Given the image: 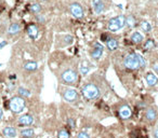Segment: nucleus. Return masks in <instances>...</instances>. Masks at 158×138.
I'll return each mask as SVG.
<instances>
[{"label": "nucleus", "instance_id": "obj_1", "mask_svg": "<svg viewBox=\"0 0 158 138\" xmlns=\"http://www.w3.org/2000/svg\"><path fill=\"white\" fill-rule=\"evenodd\" d=\"M124 65H125L126 68L131 69V70H135V69L140 68V67L143 68L145 66V60H144V58L140 54L132 53V54H128L125 57Z\"/></svg>", "mask_w": 158, "mask_h": 138}, {"label": "nucleus", "instance_id": "obj_2", "mask_svg": "<svg viewBox=\"0 0 158 138\" xmlns=\"http://www.w3.org/2000/svg\"><path fill=\"white\" fill-rule=\"evenodd\" d=\"M25 99L21 96H14L10 99L9 102V106H10V109L13 113H20L22 112L23 110L25 109Z\"/></svg>", "mask_w": 158, "mask_h": 138}, {"label": "nucleus", "instance_id": "obj_3", "mask_svg": "<svg viewBox=\"0 0 158 138\" xmlns=\"http://www.w3.org/2000/svg\"><path fill=\"white\" fill-rule=\"evenodd\" d=\"M101 91L95 84L89 83L82 88V95L87 98V99H95L100 96Z\"/></svg>", "mask_w": 158, "mask_h": 138}, {"label": "nucleus", "instance_id": "obj_4", "mask_svg": "<svg viewBox=\"0 0 158 138\" xmlns=\"http://www.w3.org/2000/svg\"><path fill=\"white\" fill-rule=\"evenodd\" d=\"M126 25V16L125 15H118V16L112 19L108 22V29L110 31H118Z\"/></svg>", "mask_w": 158, "mask_h": 138}, {"label": "nucleus", "instance_id": "obj_5", "mask_svg": "<svg viewBox=\"0 0 158 138\" xmlns=\"http://www.w3.org/2000/svg\"><path fill=\"white\" fill-rule=\"evenodd\" d=\"M77 72L75 71L74 69H66L62 72L61 74V80L63 83L68 84V85H73L76 83L77 81Z\"/></svg>", "mask_w": 158, "mask_h": 138}, {"label": "nucleus", "instance_id": "obj_6", "mask_svg": "<svg viewBox=\"0 0 158 138\" xmlns=\"http://www.w3.org/2000/svg\"><path fill=\"white\" fill-rule=\"evenodd\" d=\"M62 95L63 98L68 102H75L78 99V93L74 88H64L62 91Z\"/></svg>", "mask_w": 158, "mask_h": 138}, {"label": "nucleus", "instance_id": "obj_7", "mask_svg": "<svg viewBox=\"0 0 158 138\" xmlns=\"http://www.w3.org/2000/svg\"><path fill=\"white\" fill-rule=\"evenodd\" d=\"M70 11L75 17L77 19H82L84 15V8L81 7V5H79L78 2H73L70 5Z\"/></svg>", "mask_w": 158, "mask_h": 138}, {"label": "nucleus", "instance_id": "obj_8", "mask_svg": "<svg viewBox=\"0 0 158 138\" xmlns=\"http://www.w3.org/2000/svg\"><path fill=\"white\" fill-rule=\"evenodd\" d=\"M33 122H34L33 116L27 114V113L21 116V117L19 118V120H17V124H19L20 126H29L33 124Z\"/></svg>", "mask_w": 158, "mask_h": 138}, {"label": "nucleus", "instance_id": "obj_9", "mask_svg": "<svg viewBox=\"0 0 158 138\" xmlns=\"http://www.w3.org/2000/svg\"><path fill=\"white\" fill-rule=\"evenodd\" d=\"M103 50H104L103 45L100 44L99 42L94 43V49L91 52V57L94 58V60H99L102 56V54H103Z\"/></svg>", "mask_w": 158, "mask_h": 138}, {"label": "nucleus", "instance_id": "obj_10", "mask_svg": "<svg viewBox=\"0 0 158 138\" xmlns=\"http://www.w3.org/2000/svg\"><path fill=\"white\" fill-rule=\"evenodd\" d=\"M27 35L29 36L31 39H37L39 36V29L37 25L35 24H29L27 26Z\"/></svg>", "mask_w": 158, "mask_h": 138}, {"label": "nucleus", "instance_id": "obj_11", "mask_svg": "<svg viewBox=\"0 0 158 138\" xmlns=\"http://www.w3.org/2000/svg\"><path fill=\"white\" fill-rule=\"evenodd\" d=\"M131 114H132V111H131V109H130L129 106L125 105V106H122V107H120L119 116L121 119H124V120L129 119V118L131 117Z\"/></svg>", "mask_w": 158, "mask_h": 138}, {"label": "nucleus", "instance_id": "obj_12", "mask_svg": "<svg viewBox=\"0 0 158 138\" xmlns=\"http://www.w3.org/2000/svg\"><path fill=\"white\" fill-rule=\"evenodd\" d=\"M92 5H93L94 12L96 14H100V13L103 12L104 8H105L103 0H92Z\"/></svg>", "mask_w": 158, "mask_h": 138}, {"label": "nucleus", "instance_id": "obj_13", "mask_svg": "<svg viewBox=\"0 0 158 138\" xmlns=\"http://www.w3.org/2000/svg\"><path fill=\"white\" fill-rule=\"evenodd\" d=\"M145 81L147 85L149 86H155L158 83V78L153 74V72H147L145 74Z\"/></svg>", "mask_w": 158, "mask_h": 138}, {"label": "nucleus", "instance_id": "obj_14", "mask_svg": "<svg viewBox=\"0 0 158 138\" xmlns=\"http://www.w3.org/2000/svg\"><path fill=\"white\" fill-rule=\"evenodd\" d=\"M90 69H91V64L88 62V60H84L81 63H80V67H79V71L82 76H86V74H89L90 71Z\"/></svg>", "mask_w": 158, "mask_h": 138}, {"label": "nucleus", "instance_id": "obj_15", "mask_svg": "<svg viewBox=\"0 0 158 138\" xmlns=\"http://www.w3.org/2000/svg\"><path fill=\"white\" fill-rule=\"evenodd\" d=\"M2 133L8 138H15L17 136V131L12 126H7L2 129Z\"/></svg>", "mask_w": 158, "mask_h": 138}, {"label": "nucleus", "instance_id": "obj_16", "mask_svg": "<svg viewBox=\"0 0 158 138\" xmlns=\"http://www.w3.org/2000/svg\"><path fill=\"white\" fill-rule=\"evenodd\" d=\"M145 117L149 122H154L156 120V118H157V112H156V110L154 108H149V109L146 110Z\"/></svg>", "mask_w": 158, "mask_h": 138}, {"label": "nucleus", "instance_id": "obj_17", "mask_svg": "<svg viewBox=\"0 0 158 138\" xmlns=\"http://www.w3.org/2000/svg\"><path fill=\"white\" fill-rule=\"evenodd\" d=\"M62 40L63 42H61L60 45H58L56 48H64V47H66V45H70L73 43V40H74V38H73V36H70V35H65V36H62Z\"/></svg>", "mask_w": 158, "mask_h": 138}, {"label": "nucleus", "instance_id": "obj_18", "mask_svg": "<svg viewBox=\"0 0 158 138\" xmlns=\"http://www.w3.org/2000/svg\"><path fill=\"white\" fill-rule=\"evenodd\" d=\"M20 30H21V24H19V23H13L8 28L9 35H16Z\"/></svg>", "mask_w": 158, "mask_h": 138}, {"label": "nucleus", "instance_id": "obj_19", "mask_svg": "<svg viewBox=\"0 0 158 138\" xmlns=\"http://www.w3.org/2000/svg\"><path fill=\"white\" fill-rule=\"evenodd\" d=\"M22 138H34L35 137V131L33 129H24L21 131Z\"/></svg>", "mask_w": 158, "mask_h": 138}, {"label": "nucleus", "instance_id": "obj_20", "mask_svg": "<svg viewBox=\"0 0 158 138\" xmlns=\"http://www.w3.org/2000/svg\"><path fill=\"white\" fill-rule=\"evenodd\" d=\"M106 47H107V49L110 51L116 50V49L118 48V41L116 40V39H114V38L108 39L107 42H106Z\"/></svg>", "mask_w": 158, "mask_h": 138}, {"label": "nucleus", "instance_id": "obj_21", "mask_svg": "<svg viewBox=\"0 0 158 138\" xmlns=\"http://www.w3.org/2000/svg\"><path fill=\"white\" fill-rule=\"evenodd\" d=\"M24 69L27 71H35L38 69V64L36 62H27L24 64Z\"/></svg>", "mask_w": 158, "mask_h": 138}, {"label": "nucleus", "instance_id": "obj_22", "mask_svg": "<svg viewBox=\"0 0 158 138\" xmlns=\"http://www.w3.org/2000/svg\"><path fill=\"white\" fill-rule=\"evenodd\" d=\"M143 39H144L143 35L138 33V31H135V33H133L131 35V40H132V42H134V43H141L142 41H143Z\"/></svg>", "mask_w": 158, "mask_h": 138}, {"label": "nucleus", "instance_id": "obj_23", "mask_svg": "<svg viewBox=\"0 0 158 138\" xmlns=\"http://www.w3.org/2000/svg\"><path fill=\"white\" fill-rule=\"evenodd\" d=\"M17 93H19V96H21V97H29L31 96V92H29L27 88H22V86H20L19 88H17Z\"/></svg>", "mask_w": 158, "mask_h": 138}, {"label": "nucleus", "instance_id": "obj_24", "mask_svg": "<svg viewBox=\"0 0 158 138\" xmlns=\"http://www.w3.org/2000/svg\"><path fill=\"white\" fill-rule=\"evenodd\" d=\"M29 10H31V12H33L34 14H38V13L41 12L42 8H41V5L39 3H34V5H31L29 7Z\"/></svg>", "mask_w": 158, "mask_h": 138}, {"label": "nucleus", "instance_id": "obj_25", "mask_svg": "<svg viewBox=\"0 0 158 138\" xmlns=\"http://www.w3.org/2000/svg\"><path fill=\"white\" fill-rule=\"evenodd\" d=\"M141 28L143 29L145 33H149L152 30V25L149 24L147 21H142L141 22Z\"/></svg>", "mask_w": 158, "mask_h": 138}, {"label": "nucleus", "instance_id": "obj_26", "mask_svg": "<svg viewBox=\"0 0 158 138\" xmlns=\"http://www.w3.org/2000/svg\"><path fill=\"white\" fill-rule=\"evenodd\" d=\"M126 24H127L129 27H134L135 26V19H134V17L132 16V15L126 17Z\"/></svg>", "mask_w": 158, "mask_h": 138}, {"label": "nucleus", "instance_id": "obj_27", "mask_svg": "<svg viewBox=\"0 0 158 138\" xmlns=\"http://www.w3.org/2000/svg\"><path fill=\"white\" fill-rule=\"evenodd\" d=\"M153 48H155V42L154 40H147L144 44V50L147 51V50H152Z\"/></svg>", "mask_w": 158, "mask_h": 138}, {"label": "nucleus", "instance_id": "obj_28", "mask_svg": "<svg viewBox=\"0 0 158 138\" xmlns=\"http://www.w3.org/2000/svg\"><path fill=\"white\" fill-rule=\"evenodd\" d=\"M58 138H70V133L66 129H61L58 133Z\"/></svg>", "mask_w": 158, "mask_h": 138}, {"label": "nucleus", "instance_id": "obj_29", "mask_svg": "<svg viewBox=\"0 0 158 138\" xmlns=\"http://www.w3.org/2000/svg\"><path fill=\"white\" fill-rule=\"evenodd\" d=\"M77 138H90V135H89L87 132H80V133L77 135Z\"/></svg>", "mask_w": 158, "mask_h": 138}, {"label": "nucleus", "instance_id": "obj_30", "mask_svg": "<svg viewBox=\"0 0 158 138\" xmlns=\"http://www.w3.org/2000/svg\"><path fill=\"white\" fill-rule=\"evenodd\" d=\"M68 125H70L72 129H74L75 127V120L74 119H68Z\"/></svg>", "mask_w": 158, "mask_h": 138}, {"label": "nucleus", "instance_id": "obj_31", "mask_svg": "<svg viewBox=\"0 0 158 138\" xmlns=\"http://www.w3.org/2000/svg\"><path fill=\"white\" fill-rule=\"evenodd\" d=\"M37 19H38L39 23H43L45 22V17L41 16V15H37Z\"/></svg>", "mask_w": 158, "mask_h": 138}, {"label": "nucleus", "instance_id": "obj_32", "mask_svg": "<svg viewBox=\"0 0 158 138\" xmlns=\"http://www.w3.org/2000/svg\"><path fill=\"white\" fill-rule=\"evenodd\" d=\"M8 43H7V41H2V42H0V50H1V49H3L5 47V45H7Z\"/></svg>", "mask_w": 158, "mask_h": 138}, {"label": "nucleus", "instance_id": "obj_33", "mask_svg": "<svg viewBox=\"0 0 158 138\" xmlns=\"http://www.w3.org/2000/svg\"><path fill=\"white\" fill-rule=\"evenodd\" d=\"M154 135H155V138H158V127L155 129V133H154Z\"/></svg>", "mask_w": 158, "mask_h": 138}, {"label": "nucleus", "instance_id": "obj_34", "mask_svg": "<svg viewBox=\"0 0 158 138\" xmlns=\"http://www.w3.org/2000/svg\"><path fill=\"white\" fill-rule=\"evenodd\" d=\"M2 117H3V111L1 109H0V120L2 119Z\"/></svg>", "mask_w": 158, "mask_h": 138}, {"label": "nucleus", "instance_id": "obj_35", "mask_svg": "<svg viewBox=\"0 0 158 138\" xmlns=\"http://www.w3.org/2000/svg\"><path fill=\"white\" fill-rule=\"evenodd\" d=\"M155 70L156 71H158V66H155Z\"/></svg>", "mask_w": 158, "mask_h": 138}, {"label": "nucleus", "instance_id": "obj_36", "mask_svg": "<svg viewBox=\"0 0 158 138\" xmlns=\"http://www.w3.org/2000/svg\"><path fill=\"white\" fill-rule=\"evenodd\" d=\"M41 1H48V0H41Z\"/></svg>", "mask_w": 158, "mask_h": 138}]
</instances>
